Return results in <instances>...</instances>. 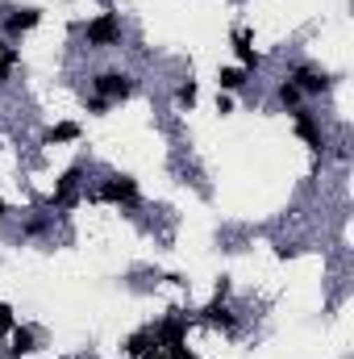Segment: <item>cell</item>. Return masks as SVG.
I'll return each mask as SVG.
<instances>
[{"label":"cell","instance_id":"cell-1","mask_svg":"<svg viewBox=\"0 0 354 359\" xmlns=\"http://www.w3.org/2000/svg\"><path fill=\"white\" fill-rule=\"evenodd\" d=\"M121 38V17L117 13H100L88 21V42L92 46H113Z\"/></svg>","mask_w":354,"mask_h":359},{"label":"cell","instance_id":"cell-2","mask_svg":"<svg viewBox=\"0 0 354 359\" xmlns=\"http://www.w3.org/2000/svg\"><path fill=\"white\" fill-rule=\"evenodd\" d=\"M92 84H96V92H100V100H125V96L134 92V80L121 76V72H100Z\"/></svg>","mask_w":354,"mask_h":359},{"label":"cell","instance_id":"cell-3","mask_svg":"<svg viewBox=\"0 0 354 359\" xmlns=\"http://www.w3.org/2000/svg\"><path fill=\"white\" fill-rule=\"evenodd\" d=\"M100 196L104 201H117V205H138V180L129 176H113L100 184Z\"/></svg>","mask_w":354,"mask_h":359},{"label":"cell","instance_id":"cell-4","mask_svg":"<svg viewBox=\"0 0 354 359\" xmlns=\"http://www.w3.org/2000/svg\"><path fill=\"white\" fill-rule=\"evenodd\" d=\"M159 351H171V347H183V334H187V322H183V313H171L159 330Z\"/></svg>","mask_w":354,"mask_h":359},{"label":"cell","instance_id":"cell-5","mask_svg":"<svg viewBox=\"0 0 354 359\" xmlns=\"http://www.w3.org/2000/svg\"><path fill=\"white\" fill-rule=\"evenodd\" d=\"M296 134L313 147V151H321L325 147V138H321V126H317V117L309 113V109H296Z\"/></svg>","mask_w":354,"mask_h":359},{"label":"cell","instance_id":"cell-6","mask_svg":"<svg viewBox=\"0 0 354 359\" xmlns=\"http://www.w3.org/2000/svg\"><path fill=\"white\" fill-rule=\"evenodd\" d=\"M38 21H42V8H17V13H8L4 29H8V38H17V34H29Z\"/></svg>","mask_w":354,"mask_h":359},{"label":"cell","instance_id":"cell-7","mask_svg":"<svg viewBox=\"0 0 354 359\" xmlns=\"http://www.w3.org/2000/svg\"><path fill=\"white\" fill-rule=\"evenodd\" d=\"M125 351H129V355H138V359L159 355V334H155V330H138V334H129Z\"/></svg>","mask_w":354,"mask_h":359},{"label":"cell","instance_id":"cell-8","mask_svg":"<svg viewBox=\"0 0 354 359\" xmlns=\"http://www.w3.org/2000/svg\"><path fill=\"white\" fill-rule=\"evenodd\" d=\"M80 176H84V168H67L63 176H59V188H55V196H50V205L59 209V205H67L71 196H76V188H80Z\"/></svg>","mask_w":354,"mask_h":359},{"label":"cell","instance_id":"cell-9","mask_svg":"<svg viewBox=\"0 0 354 359\" xmlns=\"http://www.w3.org/2000/svg\"><path fill=\"white\" fill-rule=\"evenodd\" d=\"M8 334H13V343H8V355L13 359H25L29 351H34V343H38V334H34L29 326H13Z\"/></svg>","mask_w":354,"mask_h":359},{"label":"cell","instance_id":"cell-10","mask_svg":"<svg viewBox=\"0 0 354 359\" xmlns=\"http://www.w3.org/2000/svg\"><path fill=\"white\" fill-rule=\"evenodd\" d=\"M292 84H296L300 92H309V96H317V92H325V88H330V76H321V72H309V67H300Z\"/></svg>","mask_w":354,"mask_h":359},{"label":"cell","instance_id":"cell-11","mask_svg":"<svg viewBox=\"0 0 354 359\" xmlns=\"http://www.w3.org/2000/svg\"><path fill=\"white\" fill-rule=\"evenodd\" d=\"M204 322H208V326H221V330H234V326H238V318L225 309V301H213V305L204 309Z\"/></svg>","mask_w":354,"mask_h":359},{"label":"cell","instance_id":"cell-12","mask_svg":"<svg viewBox=\"0 0 354 359\" xmlns=\"http://www.w3.org/2000/svg\"><path fill=\"white\" fill-rule=\"evenodd\" d=\"M76 138H80V126H76V121H59V126H50V130H46V138H42V142H46V147H55V142H76Z\"/></svg>","mask_w":354,"mask_h":359},{"label":"cell","instance_id":"cell-13","mask_svg":"<svg viewBox=\"0 0 354 359\" xmlns=\"http://www.w3.org/2000/svg\"><path fill=\"white\" fill-rule=\"evenodd\" d=\"M217 84H221V92H238L246 84V72H242V67H221V72H217Z\"/></svg>","mask_w":354,"mask_h":359},{"label":"cell","instance_id":"cell-14","mask_svg":"<svg viewBox=\"0 0 354 359\" xmlns=\"http://www.w3.org/2000/svg\"><path fill=\"white\" fill-rule=\"evenodd\" d=\"M300 96H304V92L296 88L292 80H283V84H279V104H288V109H296V104H300Z\"/></svg>","mask_w":354,"mask_h":359},{"label":"cell","instance_id":"cell-15","mask_svg":"<svg viewBox=\"0 0 354 359\" xmlns=\"http://www.w3.org/2000/svg\"><path fill=\"white\" fill-rule=\"evenodd\" d=\"M13 67H17V50H13V46H4V50H0V84L13 76Z\"/></svg>","mask_w":354,"mask_h":359},{"label":"cell","instance_id":"cell-16","mask_svg":"<svg viewBox=\"0 0 354 359\" xmlns=\"http://www.w3.org/2000/svg\"><path fill=\"white\" fill-rule=\"evenodd\" d=\"M196 96H200V92H196V84L187 80V84H179V92H176V104H179V109H192V104H196Z\"/></svg>","mask_w":354,"mask_h":359},{"label":"cell","instance_id":"cell-17","mask_svg":"<svg viewBox=\"0 0 354 359\" xmlns=\"http://www.w3.org/2000/svg\"><path fill=\"white\" fill-rule=\"evenodd\" d=\"M234 50H238V59H242V72H255V67H259V55H255L250 46H234Z\"/></svg>","mask_w":354,"mask_h":359},{"label":"cell","instance_id":"cell-18","mask_svg":"<svg viewBox=\"0 0 354 359\" xmlns=\"http://www.w3.org/2000/svg\"><path fill=\"white\" fill-rule=\"evenodd\" d=\"M13 326H17V318H13V309H8V305L0 301V334H8Z\"/></svg>","mask_w":354,"mask_h":359},{"label":"cell","instance_id":"cell-19","mask_svg":"<svg viewBox=\"0 0 354 359\" xmlns=\"http://www.w3.org/2000/svg\"><path fill=\"white\" fill-rule=\"evenodd\" d=\"M163 355H167V359H196L187 347H171V351H163Z\"/></svg>","mask_w":354,"mask_h":359},{"label":"cell","instance_id":"cell-20","mask_svg":"<svg viewBox=\"0 0 354 359\" xmlns=\"http://www.w3.org/2000/svg\"><path fill=\"white\" fill-rule=\"evenodd\" d=\"M234 46H250V29H234Z\"/></svg>","mask_w":354,"mask_h":359},{"label":"cell","instance_id":"cell-21","mask_svg":"<svg viewBox=\"0 0 354 359\" xmlns=\"http://www.w3.org/2000/svg\"><path fill=\"white\" fill-rule=\"evenodd\" d=\"M4 213H8V209H4V196H0V217H4Z\"/></svg>","mask_w":354,"mask_h":359}]
</instances>
